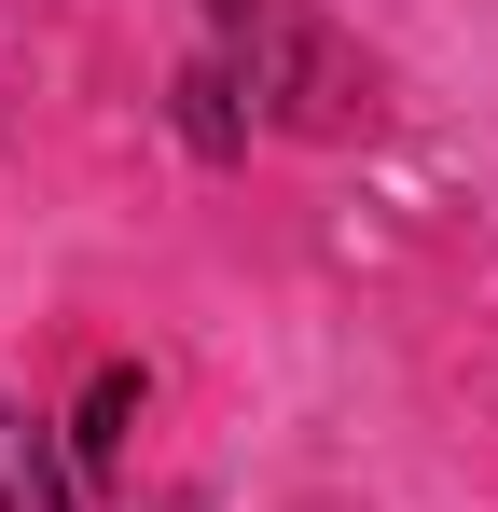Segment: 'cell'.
Segmentation results:
<instances>
[{"label": "cell", "mask_w": 498, "mask_h": 512, "mask_svg": "<svg viewBox=\"0 0 498 512\" xmlns=\"http://www.w3.org/2000/svg\"><path fill=\"white\" fill-rule=\"evenodd\" d=\"M0 512H83V471H70V429L0 402Z\"/></svg>", "instance_id": "obj_2"}, {"label": "cell", "mask_w": 498, "mask_h": 512, "mask_svg": "<svg viewBox=\"0 0 498 512\" xmlns=\"http://www.w3.org/2000/svg\"><path fill=\"white\" fill-rule=\"evenodd\" d=\"M180 139H194V153H249V97L222 84V70H208V56H194V70H180Z\"/></svg>", "instance_id": "obj_4"}, {"label": "cell", "mask_w": 498, "mask_h": 512, "mask_svg": "<svg viewBox=\"0 0 498 512\" xmlns=\"http://www.w3.org/2000/svg\"><path fill=\"white\" fill-rule=\"evenodd\" d=\"M166 512H208V485H180V499H166Z\"/></svg>", "instance_id": "obj_5"}, {"label": "cell", "mask_w": 498, "mask_h": 512, "mask_svg": "<svg viewBox=\"0 0 498 512\" xmlns=\"http://www.w3.org/2000/svg\"><path fill=\"white\" fill-rule=\"evenodd\" d=\"M208 70L249 97V125H291V139H360L374 125V56L319 0H208Z\"/></svg>", "instance_id": "obj_1"}, {"label": "cell", "mask_w": 498, "mask_h": 512, "mask_svg": "<svg viewBox=\"0 0 498 512\" xmlns=\"http://www.w3.org/2000/svg\"><path fill=\"white\" fill-rule=\"evenodd\" d=\"M125 416H139V374H125V360H97V388H83V416H70V471H83V485H111V471H125Z\"/></svg>", "instance_id": "obj_3"}]
</instances>
